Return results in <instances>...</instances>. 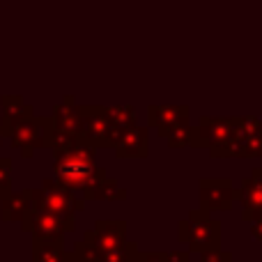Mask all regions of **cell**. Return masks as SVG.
<instances>
[{
    "label": "cell",
    "instance_id": "obj_29",
    "mask_svg": "<svg viewBox=\"0 0 262 262\" xmlns=\"http://www.w3.org/2000/svg\"><path fill=\"white\" fill-rule=\"evenodd\" d=\"M251 237L262 242V221H251Z\"/></svg>",
    "mask_w": 262,
    "mask_h": 262
},
{
    "label": "cell",
    "instance_id": "obj_19",
    "mask_svg": "<svg viewBox=\"0 0 262 262\" xmlns=\"http://www.w3.org/2000/svg\"><path fill=\"white\" fill-rule=\"evenodd\" d=\"M191 129H193L191 120H184V122H177L175 127H170V129H168V134L163 136V138L168 140V147H170V149L189 147V143H191Z\"/></svg>",
    "mask_w": 262,
    "mask_h": 262
},
{
    "label": "cell",
    "instance_id": "obj_13",
    "mask_svg": "<svg viewBox=\"0 0 262 262\" xmlns=\"http://www.w3.org/2000/svg\"><path fill=\"white\" fill-rule=\"evenodd\" d=\"M51 120H53V127L64 131V134H72L78 138V134H81V104L76 101V97L74 95H64L62 101L60 104H55L53 108V115H51Z\"/></svg>",
    "mask_w": 262,
    "mask_h": 262
},
{
    "label": "cell",
    "instance_id": "obj_9",
    "mask_svg": "<svg viewBox=\"0 0 262 262\" xmlns=\"http://www.w3.org/2000/svg\"><path fill=\"white\" fill-rule=\"evenodd\" d=\"M235 200L242 203V221H262V168H253L242 180L239 189H235Z\"/></svg>",
    "mask_w": 262,
    "mask_h": 262
},
{
    "label": "cell",
    "instance_id": "obj_12",
    "mask_svg": "<svg viewBox=\"0 0 262 262\" xmlns=\"http://www.w3.org/2000/svg\"><path fill=\"white\" fill-rule=\"evenodd\" d=\"M115 157L118 159H147L149 154V134L147 127H134L124 129L120 134L118 143L113 145Z\"/></svg>",
    "mask_w": 262,
    "mask_h": 262
},
{
    "label": "cell",
    "instance_id": "obj_26",
    "mask_svg": "<svg viewBox=\"0 0 262 262\" xmlns=\"http://www.w3.org/2000/svg\"><path fill=\"white\" fill-rule=\"evenodd\" d=\"M124 253H127V260L129 262H138L140 255H143V251H138V244H134V242H124Z\"/></svg>",
    "mask_w": 262,
    "mask_h": 262
},
{
    "label": "cell",
    "instance_id": "obj_4",
    "mask_svg": "<svg viewBox=\"0 0 262 262\" xmlns=\"http://www.w3.org/2000/svg\"><path fill=\"white\" fill-rule=\"evenodd\" d=\"M51 127H53V120L51 115H30V118L16 122L9 129L7 138L12 143V147H16L21 152L23 159H32V154L37 149L46 147V136H49Z\"/></svg>",
    "mask_w": 262,
    "mask_h": 262
},
{
    "label": "cell",
    "instance_id": "obj_17",
    "mask_svg": "<svg viewBox=\"0 0 262 262\" xmlns=\"http://www.w3.org/2000/svg\"><path fill=\"white\" fill-rule=\"evenodd\" d=\"M108 120H111V149H113L120 134L136 124V108L134 106H108Z\"/></svg>",
    "mask_w": 262,
    "mask_h": 262
},
{
    "label": "cell",
    "instance_id": "obj_28",
    "mask_svg": "<svg viewBox=\"0 0 262 262\" xmlns=\"http://www.w3.org/2000/svg\"><path fill=\"white\" fill-rule=\"evenodd\" d=\"M138 262H166V253L161 251H149V253H143Z\"/></svg>",
    "mask_w": 262,
    "mask_h": 262
},
{
    "label": "cell",
    "instance_id": "obj_22",
    "mask_svg": "<svg viewBox=\"0 0 262 262\" xmlns=\"http://www.w3.org/2000/svg\"><path fill=\"white\" fill-rule=\"evenodd\" d=\"M242 159H262V127L255 129L253 134H246Z\"/></svg>",
    "mask_w": 262,
    "mask_h": 262
},
{
    "label": "cell",
    "instance_id": "obj_11",
    "mask_svg": "<svg viewBox=\"0 0 262 262\" xmlns=\"http://www.w3.org/2000/svg\"><path fill=\"white\" fill-rule=\"evenodd\" d=\"M189 115L191 108L186 104H152L147 106V127L157 129V134L163 138L168 129L189 120Z\"/></svg>",
    "mask_w": 262,
    "mask_h": 262
},
{
    "label": "cell",
    "instance_id": "obj_27",
    "mask_svg": "<svg viewBox=\"0 0 262 262\" xmlns=\"http://www.w3.org/2000/svg\"><path fill=\"white\" fill-rule=\"evenodd\" d=\"M166 262H191V251H168Z\"/></svg>",
    "mask_w": 262,
    "mask_h": 262
},
{
    "label": "cell",
    "instance_id": "obj_24",
    "mask_svg": "<svg viewBox=\"0 0 262 262\" xmlns=\"http://www.w3.org/2000/svg\"><path fill=\"white\" fill-rule=\"evenodd\" d=\"M200 262H232V253L221 249H209L200 253Z\"/></svg>",
    "mask_w": 262,
    "mask_h": 262
},
{
    "label": "cell",
    "instance_id": "obj_3",
    "mask_svg": "<svg viewBox=\"0 0 262 262\" xmlns=\"http://www.w3.org/2000/svg\"><path fill=\"white\" fill-rule=\"evenodd\" d=\"M32 205L76 226V212L85 209L88 200L83 195H76L67 186H62L55 177H49L41 182V189H32Z\"/></svg>",
    "mask_w": 262,
    "mask_h": 262
},
{
    "label": "cell",
    "instance_id": "obj_6",
    "mask_svg": "<svg viewBox=\"0 0 262 262\" xmlns=\"http://www.w3.org/2000/svg\"><path fill=\"white\" fill-rule=\"evenodd\" d=\"M81 134L78 143L92 149H108L111 147V120L108 106L101 104H81Z\"/></svg>",
    "mask_w": 262,
    "mask_h": 262
},
{
    "label": "cell",
    "instance_id": "obj_15",
    "mask_svg": "<svg viewBox=\"0 0 262 262\" xmlns=\"http://www.w3.org/2000/svg\"><path fill=\"white\" fill-rule=\"evenodd\" d=\"M32 262H76L62 239H32Z\"/></svg>",
    "mask_w": 262,
    "mask_h": 262
},
{
    "label": "cell",
    "instance_id": "obj_30",
    "mask_svg": "<svg viewBox=\"0 0 262 262\" xmlns=\"http://www.w3.org/2000/svg\"><path fill=\"white\" fill-rule=\"evenodd\" d=\"M3 138H5V136H3V131H0V145H3Z\"/></svg>",
    "mask_w": 262,
    "mask_h": 262
},
{
    "label": "cell",
    "instance_id": "obj_18",
    "mask_svg": "<svg viewBox=\"0 0 262 262\" xmlns=\"http://www.w3.org/2000/svg\"><path fill=\"white\" fill-rule=\"evenodd\" d=\"M127 195L129 193H127V189H124V186H120L113 177L106 175L104 180H101L99 184L90 191L88 200H111V203H118V200H127Z\"/></svg>",
    "mask_w": 262,
    "mask_h": 262
},
{
    "label": "cell",
    "instance_id": "obj_21",
    "mask_svg": "<svg viewBox=\"0 0 262 262\" xmlns=\"http://www.w3.org/2000/svg\"><path fill=\"white\" fill-rule=\"evenodd\" d=\"M74 258H76V262H99L101 258V249H97L95 244H92L90 239H78L76 244H74Z\"/></svg>",
    "mask_w": 262,
    "mask_h": 262
},
{
    "label": "cell",
    "instance_id": "obj_8",
    "mask_svg": "<svg viewBox=\"0 0 262 262\" xmlns=\"http://www.w3.org/2000/svg\"><path fill=\"white\" fill-rule=\"evenodd\" d=\"M198 200L200 209L214 212V209H230L235 203V186L226 177H203L198 182Z\"/></svg>",
    "mask_w": 262,
    "mask_h": 262
},
{
    "label": "cell",
    "instance_id": "obj_23",
    "mask_svg": "<svg viewBox=\"0 0 262 262\" xmlns=\"http://www.w3.org/2000/svg\"><path fill=\"white\" fill-rule=\"evenodd\" d=\"M12 191V159H0V198Z\"/></svg>",
    "mask_w": 262,
    "mask_h": 262
},
{
    "label": "cell",
    "instance_id": "obj_25",
    "mask_svg": "<svg viewBox=\"0 0 262 262\" xmlns=\"http://www.w3.org/2000/svg\"><path fill=\"white\" fill-rule=\"evenodd\" d=\"M99 262H129V260H127L124 249H106V251H101Z\"/></svg>",
    "mask_w": 262,
    "mask_h": 262
},
{
    "label": "cell",
    "instance_id": "obj_7",
    "mask_svg": "<svg viewBox=\"0 0 262 262\" xmlns=\"http://www.w3.org/2000/svg\"><path fill=\"white\" fill-rule=\"evenodd\" d=\"M18 223H21L23 232H30L32 239H64V232L76 230L74 223H67L64 219L55 216L37 205H30Z\"/></svg>",
    "mask_w": 262,
    "mask_h": 262
},
{
    "label": "cell",
    "instance_id": "obj_10",
    "mask_svg": "<svg viewBox=\"0 0 262 262\" xmlns=\"http://www.w3.org/2000/svg\"><path fill=\"white\" fill-rule=\"evenodd\" d=\"M85 239H90L97 249L106 251V249H122L127 242V221L124 219H113V221H97L92 230H88Z\"/></svg>",
    "mask_w": 262,
    "mask_h": 262
},
{
    "label": "cell",
    "instance_id": "obj_5",
    "mask_svg": "<svg viewBox=\"0 0 262 262\" xmlns=\"http://www.w3.org/2000/svg\"><path fill=\"white\" fill-rule=\"evenodd\" d=\"M237 124H239V115H235V118H209V115H203L198 120V124L191 129L189 147L207 149V152L221 147L235 136Z\"/></svg>",
    "mask_w": 262,
    "mask_h": 262
},
{
    "label": "cell",
    "instance_id": "obj_14",
    "mask_svg": "<svg viewBox=\"0 0 262 262\" xmlns=\"http://www.w3.org/2000/svg\"><path fill=\"white\" fill-rule=\"evenodd\" d=\"M0 108H3V115H0V131H3L5 138H7L9 129L16 122L35 115V106L28 104V101L18 95H3L0 97Z\"/></svg>",
    "mask_w": 262,
    "mask_h": 262
},
{
    "label": "cell",
    "instance_id": "obj_16",
    "mask_svg": "<svg viewBox=\"0 0 262 262\" xmlns=\"http://www.w3.org/2000/svg\"><path fill=\"white\" fill-rule=\"evenodd\" d=\"M30 205H32V189H23L18 193L9 191L5 198H0V221L5 223L21 221V216L28 212Z\"/></svg>",
    "mask_w": 262,
    "mask_h": 262
},
{
    "label": "cell",
    "instance_id": "obj_2",
    "mask_svg": "<svg viewBox=\"0 0 262 262\" xmlns=\"http://www.w3.org/2000/svg\"><path fill=\"white\" fill-rule=\"evenodd\" d=\"M177 239L189 244L191 253H203L209 249H221V221L209 216L205 209H191L189 219L177 223Z\"/></svg>",
    "mask_w": 262,
    "mask_h": 262
},
{
    "label": "cell",
    "instance_id": "obj_20",
    "mask_svg": "<svg viewBox=\"0 0 262 262\" xmlns=\"http://www.w3.org/2000/svg\"><path fill=\"white\" fill-rule=\"evenodd\" d=\"M76 145H78V138H76V136L64 134V131H60V129H55V127H51L49 136H46V147L53 149V154L67 152V149L76 147Z\"/></svg>",
    "mask_w": 262,
    "mask_h": 262
},
{
    "label": "cell",
    "instance_id": "obj_1",
    "mask_svg": "<svg viewBox=\"0 0 262 262\" xmlns=\"http://www.w3.org/2000/svg\"><path fill=\"white\" fill-rule=\"evenodd\" d=\"M95 152L97 149L81 143L67 152H58L53 163V177L62 186L72 189L74 193H83L92 170H95Z\"/></svg>",
    "mask_w": 262,
    "mask_h": 262
}]
</instances>
